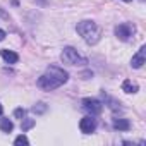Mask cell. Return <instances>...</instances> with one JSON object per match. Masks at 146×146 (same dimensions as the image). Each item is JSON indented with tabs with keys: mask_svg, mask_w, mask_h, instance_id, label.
Segmentation results:
<instances>
[{
	"mask_svg": "<svg viewBox=\"0 0 146 146\" xmlns=\"http://www.w3.org/2000/svg\"><path fill=\"white\" fill-rule=\"evenodd\" d=\"M14 144H16V146H21V144L26 146V144H29V141H28V137L23 134V136H17V137L14 139Z\"/></svg>",
	"mask_w": 146,
	"mask_h": 146,
	"instance_id": "obj_12",
	"label": "cell"
},
{
	"mask_svg": "<svg viewBox=\"0 0 146 146\" xmlns=\"http://www.w3.org/2000/svg\"><path fill=\"white\" fill-rule=\"evenodd\" d=\"M67 81V72L60 67H48V70L38 79V86L43 90H55Z\"/></svg>",
	"mask_w": 146,
	"mask_h": 146,
	"instance_id": "obj_1",
	"label": "cell"
},
{
	"mask_svg": "<svg viewBox=\"0 0 146 146\" xmlns=\"http://www.w3.org/2000/svg\"><path fill=\"white\" fill-rule=\"evenodd\" d=\"M14 115H16L17 119H23V117L26 115V112H24V108H17V110L14 112Z\"/></svg>",
	"mask_w": 146,
	"mask_h": 146,
	"instance_id": "obj_13",
	"label": "cell"
},
{
	"mask_svg": "<svg viewBox=\"0 0 146 146\" xmlns=\"http://www.w3.org/2000/svg\"><path fill=\"white\" fill-rule=\"evenodd\" d=\"M83 108H84L86 112H90L91 115H96V113H100V112L103 110V105H102V102H98V100L86 98V100H83Z\"/></svg>",
	"mask_w": 146,
	"mask_h": 146,
	"instance_id": "obj_5",
	"label": "cell"
},
{
	"mask_svg": "<svg viewBox=\"0 0 146 146\" xmlns=\"http://www.w3.org/2000/svg\"><path fill=\"white\" fill-rule=\"evenodd\" d=\"M0 129H2L4 132H11V131L14 129L12 120H9V119H2V120H0Z\"/></svg>",
	"mask_w": 146,
	"mask_h": 146,
	"instance_id": "obj_11",
	"label": "cell"
},
{
	"mask_svg": "<svg viewBox=\"0 0 146 146\" xmlns=\"http://www.w3.org/2000/svg\"><path fill=\"white\" fill-rule=\"evenodd\" d=\"M79 127H81V131H83L84 134H91V132H95V129H96V120H95L93 117L88 115V117L81 119Z\"/></svg>",
	"mask_w": 146,
	"mask_h": 146,
	"instance_id": "obj_6",
	"label": "cell"
},
{
	"mask_svg": "<svg viewBox=\"0 0 146 146\" xmlns=\"http://www.w3.org/2000/svg\"><path fill=\"white\" fill-rule=\"evenodd\" d=\"M78 33L88 43H96L100 40V28L93 21H83V23H79L78 24Z\"/></svg>",
	"mask_w": 146,
	"mask_h": 146,
	"instance_id": "obj_2",
	"label": "cell"
},
{
	"mask_svg": "<svg viewBox=\"0 0 146 146\" xmlns=\"http://www.w3.org/2000/svg\"><path fill=\"white\" fill-rule=\"evenodd\" d=\"M113 129H117V131H129L131 129V122L127 119H117V120H113Z\"/></svg>",
	"mask_w": 146,
	"mask_h": 146,
	"instance_id": "obj_9",
	"label": "cell"
},
{
	"mask_svg": "<svg viewBox=\"0 0 146 146\" xmlns=\"http://www.w3.org/2000/svg\"><path fill=\"white\" fill-rule=\"evenodd\" d=\"M144 55H146V48H144V46H141V48H139V52L132 57V67H134V69H139V67L144 64V58H146Z\"/></svg>",
	"mask_w": 146,
	"mask_h": 146,
	"instance_id": "obj_7",
	"label": "cell"
},
{
	"mask_svg": "<svg viewBox=\"0 0 146 146\" xmlns=\"http://www.w3.org/2000/svg\"><path fill=\"white\" fill-rule=\"evenodd\" d=\"M5 38V31H2V29H0V41H2Z\"/></svg>",
	"mask_w": 146,
	"mask_h": 146,
	"instance_id": "obj_15",
	"label": "cell"
},
{
	"mask_svg": "<svg viewBox=\"0 0 146 146\" xmlns=\"http://www.w3.org/2000/svg\"><path fill=\"white\" fill-rule=\"evenodd\" d=\"M62 60L65 64H70V65H78V64H84L86 60L72 48V46H65L64 52H62Z\"/></svg>",
	"mask_w": 146,
	"mask_h": 146,
	"instance_id": "obj_3",
	"label": "cell"
},
{
	"mask_svg": "<svg viewBox=\"0 0 146 146\" xmlns=\"http://www.w3.org/2000/svg\"><path fill=\"white\" fill-rule=\"evenodd\" d=\"M2 112H4V108H2V105H0V115H2Z\"/></svg>",
	"mask_w": 146,
	"mask_h": 146,
	"instance_id": "obj_16",
	"label": "cell"
},
{
	"mask_svg": "<svg viewBox=\"0 0 146 146\" xmlns=\"http://www.w3.org/2000/svg\"><path fill=\"white\" fill-rule=\"evenodd\" d=\"M124 2H131V0H124Z\"/></svg>",
	"mask_w": 146,
	"mask_h": 146,
	"instance_id": "obj_17",
	"label": "cell"
},
{
	"mask_svg": "<svg viewBox=\"0 0 146 146\" xmlns=\"http://www.w3.org/2000/svg\"><path fill=\"white\" fill-rule=\"evenodd\" d=\"M0 55H2V58L7 62V64H16L17 60H19V57H17V53H14L12 50H7V48H4V50H0Z\"/></svg>",
	"mask_w": 146,
	"mask_h": 146,
	"instance_id": "obj_8",
	"label": "cell"
},
{
	"mask_svg": "<svg viewBox=\"0 0 146 146\" xmlns=\"http://www.w3.org/2000/svg\"><path fill=\"white\" fill-rule=\"evenodd\" d=\"M33 125H35V122H33V120H26V122L23 124V131H28V129H29V127H33Z\"/></svg>",
	"mask_w": 146,
	"mask_h": 146,
	"instance_id": "obj_14",
	"label": "cell"
},
{
	"mask_svg": "<svg viewBox=\"0 0 146 146\" xmlns=\"http://www.w3.org/2000/svg\"><path fill=\"white\" fill-rule=\"evenodd\" d=\"M122 90H124L125 93H136V91H137V84H134L132 81L125 79V81L122 83Z\"/></svg>",
	"mask_w": 146,
	"mask_h": 146,
	"instance_id": "obj_10",
	"label": "cell"
},
{
	"mask_svg": "<svg viewBox=\"0 0 146 146\" xmlns=\"http://www.w3.org/2000/svg\"><path fill=\"white\" fill-rule=\"evenodd\" d=\"M115 35H117V38H119V40L125 41V40H129V38L134 35V26H132V24H129V23L119 24V26L115 28Z\"/></svg>",
	"mask_w": 146,
	"mask_h": 146,
	"instance_id": "obj_4",
	"label": "cell"
}]
</instances>
